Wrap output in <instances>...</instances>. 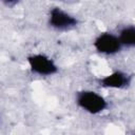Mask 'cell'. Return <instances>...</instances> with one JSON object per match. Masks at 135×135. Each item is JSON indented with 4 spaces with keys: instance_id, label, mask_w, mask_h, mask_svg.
<instances>
[{
    "instance_id": "1",
    "label": "cell",
    "mask_w": 135,
    "mask_h": 135,
    "mask_svg": "<svg viewBox=\"0 0 135 135\" xmlns=\"http://www.w3.org/2000/svg\"><path fill=\"white\" fill-rule=\"evenodd\" d=\"M77 104L83 109L84 111L91 113V114H98L102 111H104L108 107V103L105 99L93 92V91H82L77 94L76 97Z\"/></svg>"
},
{
    "instance_id": "2",
    "label": "cell",
    "mask_w": 135,
    "mask_h": 135,
    "mask_svg": "<svg viewBox=\"0 0 135 135\" xmlns=\"http://www.w3.org/2000/svg\"><path fill=\"white\" fill-rule=\"evenodd\" d=\"M30 68L33 73L40 76H50L57 73L58 68L52 59L42 54H34L27 58Z\"/></svg>"
},
{
    "instance_id": "3",
    "label": "cell",
    "mask_w": 135,
    "mask_h": 135,
    "mask_svg": "<svg viewBox=\"0 0 135 135\" xmlns=\"http://www.w3.org/2000/svg\"><path fill=\"white\" fill-rule=\"evenodd\" d=\"M94 46L101 54L113 55L118 53L122 45L118 36H115L111 33H102L95 39Z\"/></svg>"
},
{
    "instance_id": "4",
    "label": "cell",
    "mask_w": 135,
    "mask_h": 135,
    "mask_svg": "<svg viewBox=\"0 0 135 135\" xmlns=\"http://www.w3.org/2000/svg\"><path fill=\"white\" fill-rule=\"evenodd\" d=\"M49 23L52 27L56 30H69L78 23V20L73 17L72 15L65 13L59 7H54L50 12V17H49Z\"/></svg>"
},
{
    "instance_id": "5",
    "label": "cell",
    "mask_w": 135,
    "mask_h": 135,
    "mask_svg": "<svg viewBox=\"0 0 135 135\" xmlns=\"http://www.w3.org/2000/svg\"><path fill=\"white\" fill-rule=\"evenodd\" d=\"M130 83H131V76L120 71H116L100 79V84L104 88L122 89L128 86Z\"/></svg>"
},
{
    "instance_id": "6",
    "label": "cell",
    "mask_w": 135,
    "mask_h": 135,
    "mask_svg": "<svg viewBox=\"0 0 135 135\" xmlns=\"http://www.w3.org/2000/svg\"><path fill=\"white\" fill-rule=\"evenodd\" d=\"M119 41L121 45L132 47L135 45V27L133 25L123 27L119 33Z\"/></svg>"
},
{
    "instance_id": "7",
    "label": "cell",
    "mask_w": 135,
    "mask_h": 135,
    "mask_svg": "<svg viewBox=\"0 0 135 135\" xmlns=\"http://www.w3.org/2000/svg\"><path fill=\"white\" fill-rule=\"evenodd\" d=\"M18 0H4V2L6 3V4H14V3H16Z\"/></svg>"
}]
</instances>
